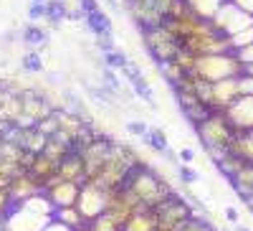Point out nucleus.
Here are the masks:
<instances>
[{
	"label": "nucleus",
	"mask_w": 253,
	"mask_h": 231,
	"mask_svg": "<svg viewBox=\"0 0 253 231\" xmlns=\"http://www.w3.org/2000/svg\"><path fill=\"white\" fill-rule=\"evenodd\" d=\"M142 44H144L147 54L152 56V61L157 66H165V64H170V61H175V56L182 49L180 41L170 31H165L162 26L152 28V31H142Z\"/></svg>",
	"instance_id": "obj_4"
},
{
	"label": "nucleus",
	"mask_w": 253,
	"mask_h": 231,
	"mask_svg": "<svg viewBox=\"0 0 253 231\" xmlns=\"http://www.w3.org/2000/svg\"><path fill=\"white\" fill-rule=\"evenodd\" d=\"M20 153H23V148H18V145H13V142L0 140V160L18 163V160H20Z\"/></svg>",
	"instance_id": "obj_35"
},
{
	"label": "nucleus",
	"mask_w": 253,
	"mask_h": 231,
	"mask_svg": "<svg viewBox=\"0 0 253 231\" xmlns=\"http://www.w3.org/2000/svg\"><path fill=\"white\" fill-rule=\"evenodd\" d=\"M122 231H157V216H155V211L134 214L129 221L124 224Z\"/></svg>",
	"instance_id": "obj_22"
},
{
	"label": "nucleus",
	"mask_w": 253,
	"mask_h": 231,
	"mask_svg": "<svg viewBox=\"0 0 253 231\" xmlns=\"http://www.w3.org/2000/svg\"><path fill=\"white\" fill-rule=\"evenodd\" d=\"M20 38H23V44L28 46V51H41V49L48 46V28L38 26V23H28L20 31Z\"/></svg>",
	"instance_id": "obj_14"
},
{
	"label": "nucleus",
	"mask_w": 253,
	"mask_h": 231,
	"mask_svg": "<svg viewBox=\"0 0 253 231\" xmlns=\"http://www.w3.org/2000/svg\"><path fill=\"white\" fill-rule=\"evenodd\" d=\"M223 214H225V219H228L230 224H236V221H238V211H236L233 206H225V208H223Z\"/></svg>",
	"instance_id": "obj_48"
},
{
	"label": "nucleus",
	"mask_w": 253,
	"mask_h": 231,
	"mask_svg": "<svg viewBox=\"0 0 253 231\" xmlns=\"http://www.w3.org/2000/svg\"><path fill=\"white\" fill-rule=\"evenodd\" d=\"M20 69L28 74H46V61L41 56V51H26L20 56Z\"/></svg>",
	"instance_id": "obj_27"
},
{
	"label": "nucleus",
	"mask_w": 253,
	"mask_h": 231,
	"mask_svg": "<svg viewBox=\"0 0 253 231\" xmlns=\"http://www.w3.org/2000/svg\"><path fill=\"white\" fill-rule=\"evenodd\" d=\"M213 26H215V31H218L220 36L230 38V36H236V33H241V31L251 28V26H253V18H251V15H246L243 10H238L236 5L225 3V5L215 13Z\"/></svg>",
	"instance_id": "obj_6"
},
{
	"label": "nucleus",
	"mask_w": 253,
	"mask_h": 231,
	"mask_svg": "<svg viewBox=\"0 0 253 231\" xmlns=\"http://www.w3.org/2000/svg\"><path fill=\"white\" fill-rule=\"evenodd\" d=\"M177 175H180V180L185 183V185H193V183H198L200 180V173L195 171L193 165H177Z\"/></svg>",
	"instance_id": "obj_36"
},
{
	"label": "nucleus",
	"mask_w": 253,
	"mask_h": 231,
	"mask_svg": "<svg viewBox=\"0 0 253 231\" xmlns=\"http://www.w3.org/2000/svg\"><path fill=\"white\" fill-rule=\"evenodd\" d=\"M94 46H96V51H101V56H104V54L117 51V41H114V36H96V38H94Z\"/></svg>",
	"instance_id": "obj_38"
},
{
	"label": "nucleus",
	"mask_w": 253,
	"mask_h": 231,
	"mask_svg": "<svg viewBox=\"0 0 253 231\" xmlns=\"http://www.w3.org/2000/svg\"><path fill=\"white\" fill-rule=\"evenodd\" d=\"M243 76H251L253 79V64H246L243 66Z\"/></svg>",
	"instance_id": "obj_52"
},
{
	"label": "nucleus",
	"mask_w": 253,
	"mask_h": 231,
	"mask_svg": "<svg viewBox=\"0 0 253 231\" xmlns=\"http://www.w3.org/2000/svg\"><path fill=\"white\" fill-rule=\"evenodd\" d=\"M230 185L238 191V196H243V201L251 198L253 196V163H246L241 171L230 178Z\"/></svg>",
	"instance_id": "obj_20"
},
{
	"label": "nucleus",
	"mask_w": 253,
	"mask_h": 231,
	"mask_svg": "<svg viewBox=\"0 0 253 231\" xmlns=\"http://www.w3.org/2000/svg\"><path fill=\"white\" fill-rule=\"evenodd\" d=\"M230 5H236L238 10H243L246 15H251L253 18V0H228Z\"/></svg>",
	"instance_id": "obj_43"
},
{
	"label": "nucleus",
	"mask_w": 253,
	"mask_h": 231,
	"mask_svg": "<svg viewBox=\"0 0 253 231\" xmlns=\"http://www.w3.org/2000/svg\"><path fill=\"white\" fill-rule=\"evenodd\" d=\"M76 208L81 211L84 221L89 224V221L99 219L104 211H107V196H104L101 188H96V185H91V183H84V185H81V196H79Z\"/></svg>",
	"instance_id": "obj_8"
},
{
	"label": "nucleus",
	"mask_w": 253,
	"mask_h": 231,
	"mask_svg": "<svg viewBox=\"0 0 253 231\" xmlns=\"http://www.w3.org/2000/svg\"><path fill=\"white\" fill-rule=\"evenodd\" d=\"M53 221L61 224V226H66V229H71V231H84V229H86V221H84V216H81V211L76 206H71V208H56V211H53Z\"/></svg>",
	"instance_id": "obj_17"
},
{
	"label": "nucleus",
	"mask_w": 253,
	"mask_h": 231,
	"mask_svg": "<svg viewBox=\"0 0 253 231\" xmlns=\"http://www.w3.org/2000/svg\"><path fill=\"white\" fill-rule=\"evenodd\" d=\"M177 155H180V163H182V165H190V163L195 160V150H193V148H182Z\"/></svg>",
	"instance_id": "obj_45"
},
{
	"label": "nucleus",
	"mask_w": 253,
	"mask_h": 231,
	"mask_svg": "<svg viewBox=\"0 0 253 231\" xmlns=\"http://www.w3.org/2000/svg\"><path fill=\"white\" fill-rule=\"evenodd\" d=\"M182 231H213V226H210L205 219H198V216H193V219L187 221V226H185Z\"/></svg>",
	"instance_id": "obj_41"
},
{
	"label": "nucleus",
	"mask_w": 253,
	"mask_h": 231,
	"mask_svg": "<svg viewBox=\"0 0 253 231\" xmlns=\"http://www.w3.org/2000/svg\"><path fill=\"white\" fill-rule=\"evenodd\" d=\"M101 84H104V87H109L117 97H122V102H126L124 94H122V79H119V71H114V69H109V66H104V64H101Z\"/></svg>",
	"instance_id": "obj_28"
},
{
	"label": "nucleus",
	"mask_w": 253,
	"mask_h": 231,
	"mask_svg": "<svg viewBox=\"0 0 253 231\" xmlns=\"http://www.w3.org/2000/svg\"><path fill=\"white\" fill-rule=\"evenodd\" d=\"M84 23H86V28L94 33V38L96 36H114V26H112V18L104 13V10H99V13H91V15H86L84 18Z\"/></svg>",
	"instance_id": "obj_21"
},
{
	"label": "nucleus",
	"mask_w": 253,
	"mask_h": 231,
	"mask_svg": "<svg viewBox=\"0 0 253 231\" xmlns=\"http://www.w3.org/2000/svg\"><path fill=\"white\" fill-rule=\"evenodd\" d=\"M195 76L210 84H218L223 79H233V76H243V64L238 61L236 54H210V56H200L198 66H195Z\"/></svg>",
	"instance_id": "obj_3"
},
{
	"label": "nucleus",
	"mask_w": 253,
	"mask_h": 231,
	"mask_svg": "<svg viewBox=\"0 0 253 231\" xmlns=\"http://www.w3.org/2000/svg\"><path fill=\"white\" fill-rule=\"evenodd\" d=\"M119 74H122L126 81H129V87H132V92H134V97H137V99H142L144 104H150L152 110L157 107V102H155V89L150 87V81L144 79L142 69L134 64V61H129V64H126Z\"/></svg>",
	"instance_id": "obj_11"
},
{
	"label": "nucleus",
	"mask_w": 253,
	"mask_h": 231,
	"mask_svg": "<svg viewBox=\"0 0 253 231\" xmlns=\"http://www.w3.org/2000/svg\"><path fill=\"white\" fill-rule=\"evenodd\" d=\"M126 188H132V191L137 193V198L150 208V211H155V208L165 201V198H170L175 191L170 185H167V180L162 175H157L150 165H144L139 163L137 168H132V173L129 178H126L124 183Z\"/></svg>",
	"instance_id": "obj_1"
},
{
	"label": "nucleus",
	"mask_w": 253,
	"mask_h": 231,
	"mask_svg": "<svg viewBox=\"0 0 253 231\" xmlns=\"http://www.w3.org/2000/svg\"><path fill=\"white\" fill-rule=\"evenodd\" d=\"M28 18H31V23H38L41 18H46V0L31 3V8H28Z\"/></svg>",
	"instance_id": "obj_40"
},
{
	"label": "nucleus",
	"mask_w": 253,
	"mask_h": 231,
	"mask_svg": "<svg viewBox=\"0 0 253 231\" xmlns=\"http://www.w3.org/2000/svg\"><path fill=\"white\" fill-rule=\"evenodd\" d=\"M43 155H48L51 160H56V163L61 165V160H66V158L71 155V148H66V145H61V142H56V140H48Z\"/></svg>",
	"instance_id": "obj_31"
},
{
	"label": "nucleus",
	"mask_w": 253,
	"mask_h": 231,
	"mask_svg": "<svg viewBox=\"0 0 253 231\" xmlns=\"http://www.w3.org/2000/svg\"><path fill=\"white\" fill-rule=\"evenodd\" d=\"M124 127H126V132H129V135H134V137H139V140L150 132V124H147L144 119H129Z\"/></svg>",
	"instance_id": "obj_37"
},
{
	"label": "nucleus",
	"mask_w": 253,
	"mask_h": 231,
	"mask_svg": "<svg viewBox=\"0 0 253 231\" xmlns=\"http://www.w3.org/2000/svg\"><path fill=\"white\" fill-rule=\"evenodd\" d=\"M101 64L109 66V69H114V71H122L126 64H129V56L117 49V51H112V54H104V56H101Z\"/></svg>",
	"instance_id": "obj_30"
},
{
	"label": "nucleus",
	"mask_w": 253,
	"mask_h": 231,
	"mask_svg": "<svg viewBox=\"0 0 253 231\" xmlns=\"http://www.w3.org/2000/svg\"><path fill=\"white\" fill-rule=\"evenodd\" d=\"M213 163H215V168H218V171H220V173H223V175H225L228 180L233 178V175H236V173L241 171V168L246 165V163H243L241 158L230 155V153H223V155H220V158H215Z\"/></svg>",
	"instance_id": "obj_25"
},
{
	"label": "nucleus",
	"mask_w": 253,
	"mask_h": 231,
	"mask_svg": "<svg viewBox=\"0 0 253 231\" xmlns=\"http://www.w3.org/2000/svg\"><path fill=\"white\" fill-rule=\"evenodd\" d=\"M101 3L107 5V8H109V13H114V15H119V13H122V3H119V0H101Z\"/></svg>",
	"instance_id": "obj_47"
},
{
	"label": "nucleus",
	"mask_w": 253,
	"mask_h": 231,
	"mask_svg": "<svg viewBox=\"0 0 253 231\" xmlns=\"http://www.w3.org/2000/svg\"><path fill=\"white\" fill-rule=\"evenodd\" d=\"M79 8H81L84 18H86L91 13H99L101 10V3H99V0H79Z\"/></svg>",
	"instance_id": "obj_42"
},
{
	"label": "nucleus",
	"mask_w": 253,
	"mask_h": 231,
	"mask_svg": "<svg viewBox=\"0 0 253 231\" xmlns=\"http://www.w3.org/2000/svg\"><path fill=\"white\" fill-rule=\"evenodd\" d=\"M58 178H61V180H71V183L84 185V183H86V171H84V158H81L79 153H71L66 160H61V165H58Z\"/></svg>",
	"instance_id": "obj_13"
},
{
	"label": "nucleus",
	"mask_w": 253,
	"mask_h": 231,
	"mask_svg": "<svg viewBox=\"0 0 253 231\" xmlns=\"http://www.w3.org/2000/svg\"><path fill=\"white\" fill-rule=\"evenodd\" d=\"M155 216H157V231H182L187 221L193 219V211H190L185 198L172 193L155 208Z\"/></svg>",
	"instance_id": "obj_5"
},
{
	"label": "nucleus",
	"mask_w": 253,
	"mask_h": 231,
	"mask_svg": "<svg viewBox=\"0 0 253 231\" xmlns=\"http://www.w3.org/2000/svg\"><path fill=\"white\" fill-rule=\"evenodd\" d=\"M228 41H230V49H233V54L241 51V49H246V46H253V26L246 28V31H241V33H236V36H230Z\"/></svg>",
	"instance_id": "obj_34"
},
{
	"label": "nucleus",
	"mask_w": 253,
	"mask_h": 231,
	"mask_svg": "<svg viewBox=\"0 0 253 231\" xmlns=\"http://www.w3.org/2000/svg\"><path fill=\"white\" fill-rule=\"evenodd\" d=\"M236 56H238V61L246 66V64H253V46H246V49H241V51H236Z\"/></svg>",
	"instance_id": "obj_44"
},
{
	"label": "nucleus",
	"mask_w": 253,
	"mask_h": 231,
	"mask_svg": "<svg viewBox=\"0 0 253 231\" xmlns=\"http://www.w3.org/2000/svg\"><path fill=\"white\" fill-rule=\"evenodd\" d=\"M241 97H243L241 76L223 79V81L213 84V112H228Z\"/></svg>",
	"instance_id": "obj_9"
},
{
	"label": "nucleus",
	"mask_w": 253,
	"mask_h": 231,
	"mask_svg": "<svg viewBox=\"0 0 253 231\" xmlns=\"http://www.w3.org/2000/svg\"><path fill=\"white\" fill-rule=\"evenodd\" d=\"M195 130H198L200 142L205 145V150L213 155V160L220 158L223 153H228V145L236 137L233 124L228 122V117L223 112H213L208 119H203Z\"/></svg>",
	"instance_id": "obj_2"
},
{
	"label": "nucleus",
	"mask_w": 253,
	"mask_h": 231,
	"mask_svg": "<svg viewBox=\"0 0 253 231\" xmlns=\"http://www.w3.org/2000/svg\"><path fill=\"white\" fill-rule=\"evenodd\" d=\"M69 15V3L66 0H46V20L48 26L56 31L61 26V20Z\"/></svg>",
	"instance_id": "obj_24"
},
{
	"label": "nucleus",
	"mask_w": 253,
	"mask_h": 231,
	"mask_svg": "<svg viewBox=\"0 0 253 231\" xmlns=\"http://www.w3.org/2000/svg\"><path fill=\"white\" fill-rule=\"evenodd\" d=\"M198 58L200 56H195V54H190V51H185V49H180V54L175 56V64L185 71V74H195V66H198Z\"/></svg>",
	"instance_id": "obj_32"
},
{
	"label": "nucleus",
	"mask_w": 253,
	"mask_h": 231,
	"mask_svg": "<svg viewBox=\"0 0 253 231\" xmlns=\"http://www.w3.org/2000/svg\"><path fill=\"white\" fill-rule=\"evenodd\" d=\"M43 231H71V229H66V226H61V224H56V221H51Z\"/></svg>",
	"instance_id": "obj_50"
},
{
	"label": "nucleus",
	"mask_w": 253,
	"mask_h": 231,
	"mask_svg": "<svg viewBox=\"0 0 253 231\" xmlns=\"http://www.w3.org/2000/svg\"><path fill=\"white\" fill-rule=\"evenodd\" d=\"M28 173H31L36 180H41V183H48L53 175H58V163L41 153V155H36V163H33V168H31Z\"/></svg>",
	"instance_id": "obj_18"
},
{
	"label": "nucleus",
	"mask_w": 253,
	"mask_h": 231,
	"mask_svg": "<svg viewBox=\"0 0 253 231\" xmlns=\"http://www.w3.org/2000/svg\"><path fill=\"white\" fill-rule=\"evenodd\" d=\"M53 119L58 122V130L69 132L71 137H76V135L84 130V122H81V117H76V115H74V112H69L66 107H58V110H53Z\"/></svg>",
	"instance_id": "obj_19"
},
{
	"label": "nucleus",
	"mask_w": 253,
	"mask_h": 231,
	"mask_svg": "<svg viewBox=\"0 0 253 231\" xmlns=\"http://www.w3.org/2000/svg\"><path fill=\"white\" fill-rule=\"evenodd\" d=\"M36 127H38L41 132H43V135L51 140V137L58 132V122H56V119H53V115H51V117H46V119H38V124H36Z\"/></svg>",
	"instance_id": "obj_39"
},
{
	"label": "nucleus",
	"mask_w": 253,
	"mask_h": 231,
	"mask_svg": "<svg viewBox=\"0 0 253 231\" xmlns=\"http://www.w3.org/2000/svg\"><path fill=\"white\" fill-rule=\"evenodd\" d=\"M228 153L243 163H253V132H236L233 142L228 145Z\"/></svg>",
	"instance_id": "obj_16"
},
{
	"label": "nucleus",
	"mask_w": 253,
	"mask_h": 231,
	"mask_svg": "<svg viewBox=\"0 0 253 231\" xmlns=\"http://www.w3.org/2000/svg\"><path fill=\"white\" fill-rule=\"evenodd\" d=\"M43 193L48 196L53 208H71V206L79 203L81 185L71 183V180H61L58 175H53L48 183H43Z\"/></svg>",
	"instance_id": "obj_7"
},
{
	"label": "nucleus",
	"mask_w": 253,
	"mask_h": 231,
	"mask_svg": "<svg viewBox=\"0 0 253 231\" xmlns=\"http://www.w3.org/2000/svg\"><path fill=\"white\" fill-rule=\"evenodd\" d=\"M13 36H15V31H5L3 36H0V44H3V46H10V44H13V41H15Z\"/></svg>",
	"instance_id": "obj_49"
},
{
	"label": "nucleus",
	"mask_w": 253,
	"mask_h": 231,
	"mask_svg": "<svg viewBox=\"0 0 253 231\" xmlns=\"http://www.w3.org/2000/svg\"><path fill=\"white\" fill-rule=\"evenodd\" d=\"M46 76H48V84H58V81H61V74H58V71H48Z\"/></svg>",
	"instance_id": "obj_51"
},
{
	"label": "nucleus",
	"mask_w": 253,
	"mask_h": 231,
	"mask_svg": "<svg viewBox=\"0 0 253 231\" xmlns=\"http://www.w3.org/2000/svg\"><path fill=\"white\" fill-rule=\"evenodd\" d=\"M238 231H251V229H246V226H241V229H238Z\"/></svg>",
	"instance_id": "obj_53"
},
{
	"label": "nucleus",
	"mask_w": 253,
	"mask_h": 231,
	"mask_svg": "<svg viewBox=\"0 0 253 231\" xmlns=\"http://www.w3.org/2000/svg\"><path fill=\"white\" fill-rule=\"evenodd\" d=\"M160 71H162V76L167 79V84L170 87H177V84L185 79V71L175 64V61H170V64H165V66H160Z\"/></svg>",
	"instance_id": "obj_33"
},
{
	"label": "nucleus",
	"mask_w": 253,
	"mask_h": 231,
	"mask_svg": "<svg viewBox=\"0 0 253 231\" xmlns=\"http://www.w3.org/2000/svg\"><path fill=\"white\" fill-rule=\"evenodd\" d=\"M172 3H175V0H155V8L167 18V15H170V8H172Z\"/></svg>",
	"instance_id": "obj_46"
},
{
	"label": "nucleus",
	"mask_w": 253,
	"mask_h": 231,
	"mask_svg": "<svg viewBox=\"0 0 253 231\" xmlns=\"http://www.w3.org/2000/svg\"><path fill=\"white\" fill-rule=\"evenodd\" d=\"M84 231H122V226L114 221V216H112V214H107V211H104L99 219L89 221Z\"/></svg>",
	"instance_id": "obj_29"
},
{
	"label": "nucleus",
	"mask_w": 253,
	"mask_h": 231,
	"mask_svg": "<svg viewBox=\"0 0 253 231\" xmlns=\"http://www.w3.org/2000/svg\"><path fill=\"white\" fill-rule=\"evenodd\" d=\"M61 97H63V107H66L69 112H74L76 117H81V122H84V124L94 127V117H91L89 107L84 104V99H81L74 89H63V92H61Z\"/></svg>",
	"instance_id": "obj_15"
},
{
	"label": "nucleus",
	"mask_w": 253,
	"mask_h": 231,
	"mask_svg": "<svg viewBox=\"0 0 253 231\" xmlns=\"http://www.w3.org/2000/svg\"><path fill=\"white\" fill-rule=\"evenodd\" d=\"M236 132H253V94H243L228 112H223Z\"/></svg>",
	"instance_id": "obj_12"
},
{
	"label": "nucleus",
	"mask_w": 253,
	"mask_h": 231,
	"mask_svg": "<svg viewBox=\"0 0 253 231\" xmlns=\"http://www.w3.org/2000/svg\"><path fill=\"white\" fill-rule=\"evenodd\" d=\"M46 145H48V137L41 132L38 127H31V130H23V145L20 148L23 150H31V153H36V155H41L46 150Z\"/></svg>",
	"instance_id": "obj_23"
},
{
	"label": "nucleus",
	"mask_w": 253,
	"mask_h": 231,
	"mask_svg": "<svg viewBox=\"0 0 253 231\" xmlns=\"http://www.w3.org/2000/svg\"><path fill=\"white\" fill-rule=\"evenodd\" d=\"M142 140H144L147 148H152V150H155V153H160V155H165L167 150H170L167 135H165V130H160V127H150V132H147Z\"/></svg>",
	"instance_id": "obj_26"
},
{
	"label": "nucleus",
	"mask_w": 253,
	"mask_h": 231,
	"mask_svg": "<svg viewBox=\"0 0 253 231\" xmlns=\"http://www.w3.org/2000/svg\"><path fill=\"white\" fill-rule=\"evenodd\" d=\"M41 193H43V183L36 180L31 173H20L18 178H13V185H10V191H8V196H10V201H13L15 208H20L26 201H31V198H36Z\"/></svg>",
	"instance_id": "obj_10"
}]
</instances>
